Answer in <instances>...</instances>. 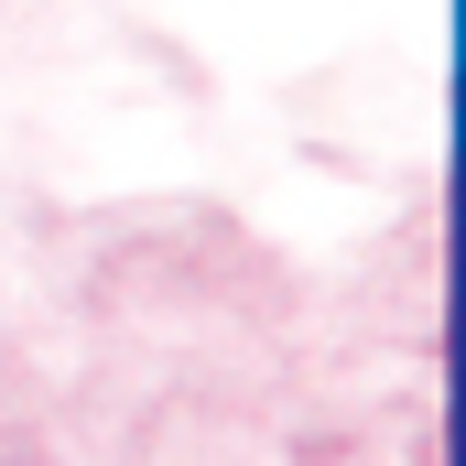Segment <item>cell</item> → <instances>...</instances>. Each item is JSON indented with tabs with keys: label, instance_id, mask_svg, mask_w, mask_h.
<instances>
[]
</instances>
